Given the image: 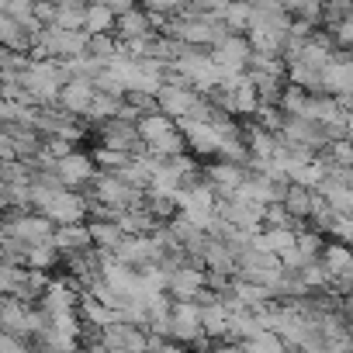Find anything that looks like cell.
<instances>
[{
  "label": "cell",
  "mask_w": 353,
  "mask_h": 353,
  "mask_svg": "<svg viewBox=\"0 0 353 353\" xmlns=\"http://www.w3.org/2000/svg\"><path fill=\"white\" fill-rule=\"evenodd\" d=\"M152 353H194V350H191L188 343H176V339H159V336H156Z\"/></svg>",
  "instance_id": "cell-32"
},
{
  "label": "cell",
  "mask_w": 353,
  "mask_h": 353,
  "mask_svg": "<svg viewBox=\"0 0 353 353\" xmlns=\"http://www.w3.org/2000/svg\"><path fill=\"white\" fill-rule=\"evenodd\" d=\"M329 170H343V166H353V139H332L322 152H319Z\"/></svg>",
  "instance_id": "cell-25"
},
{
  "label": "cell",
  "mask_w": 353,
  "mask_h": 353,
  "mask_svg": "<svg viewBox=\"0 0 353 353\" xmlns=\"http://www.w3.org/2000/svg\"><path fill=\"white\" fill-rule=\"evenodd\" d=\"M0 353H32V346H28V339L0 329Z\"/></svg>",
  "instance_id": "cell-31"
},
{
  "label": "cell",
  "mask_w": 353,
  "mask_h": 353,
  "mask_svg": "<svg viewBox=\"0 0 353 353\" xmlns=\"http://www.w3.org/2000/svg\"><path fill=\"white\" fill-rule=\"evenodd\" d=\"M52 170H56V176L63 181L66 191H87L90 181L97 176V163H94V156L83 152V149H70L66 156H59V159L52 163Z\"/></svg>",
  "instance_id": "cell-4"
},
{
  "label": "cell",
  "mask_w": 353,
  "mask_h": 353,
  "mask_svg": "<svg viewBox=\"0 0 353 353\" xmlns=\"http://www.w3.org/2000/svg\"><path fill=\"white\" fill-rule=\"evenodd\" d=\"M208 353H243V343L239 339H215Z\"/></svg>",
  "instance_id": "cell-33"
},
{
  "label": "cell",
  "mask_w": 353,
  "mask_h": 353,
  "mask_svg": "<svg viewBox=\"0 0 353 353\" xmlns=\"http://www.w3.org/2000/svg\"><path fill=\"white\" fill-rule=\"evenodd\" d=\"M77 315H80V322H83V329H104V325H111V322H118V315H114V308H108V305H101L97 298H90L87 291H80V305H77Z\"/></svg>",
  "instance_id": "cell-15"
},
{
  "label": "cell",
  "mask_w": 353,
  "mask_h": 353,
  "mask_svg": "<svg viewBox=\"0 0 353 353\" xmlns=\"http://www.w3.org/2000/svg\"><path fill=\"white\" fill-rule=\"evenodd\" d=\"M42 215L52 222V225H80L90 219V201L83 191H56L49 198V205L42 208Z\"/></svg>",
  "instance_id": "cell-5"
},
{
  "label": "cell",
  "mask_w": 353,
  "mask_h": 353,
  "mask_svg": "<svg viewBox=\"0 0 353 353\" xmlns=\"http://www.w3.org/2000/svg\"><path fill=\"white\" fill-rule=\"evenodd\" d=\"M87 0H56L52 11V25L66 28V32H83V18H87Z\"/></svg>",
  "instance_id": "cell-18"
},
{
  "label": "cell",
  "mask_w": 353,
  "mask_h": 353,
  "mask_svg": "<svg viewBox=\"0 0 353 353\" xmlns=\"http://www.w3.org/2000/svg\"><path fill=\"white\" fill-rule=\"evenodd\" d=\"M201 260H205V270H208V274H225V277H236V253H232L222 239L208 236Z\"/></svg>",
  "instance_id": "cell-14"
},
{
  "label": "cell",
  "mask_w": 353,
  "mask_h": 353,
  "mask_svg": "<svg viewBox=\"0 0 353 353\" xmlns=\"http://www.w3.org/2000/svg\"><path fill=\"white\" fill-rule=\"evenodd\" d=\"M298 277H301V284L308 288V294H312V291H325V288L332 284V277H329V270L322 267V260H308V263L298 270Z\"/></svg>",
  "instance_id": "cell-26"
},
{
  "label": "cell",
  "mask_w": 353,
  "mask_h": 353,
  "mask_svg": "<svg viewBox=\"0 0 353 353\" xmlns=\"http://www.w3.org/2000/svg\"><path fill=\"white\" fill-rule=\"evenodd\" d=\"M87 225H90V239H94V246H97V250H108V253H114V250L125 243V232H121V225H118V222L87 219Z\"/></svg>",
  "instance_id": "cell-21"
},
{
  "label": "cell",
  "mask_w": 353,
  "mask_h": 353,
  "mask_svg": "<svg viewBox=\"0 0 353 353\" xmlns=\"http://www.w3.org/2000/svg\"><path fill=\"white\" fill-rule=\"evenodd\" d=\"M163 256H166V250H163L152 236H125V243L114 250V260H118V263H128V267H135V270L156 267Z\"/></svg>",
  "instance_id": "cell-8"
},
{
  "label": "cell",
  "mask_w": 353,
  "mask_h": 353,
  "mask_svg": "<svg viewBox=\"0 0 353 353\" xmlns=\"http://www.w3.org/2000/svg\"><path fill=\"white\" fill-rule=\"evenodd\" d=\"M325 236H332V243H346V246H353V215H332Z\"/></svg>",
  "instance_id": "cell-30"
},
{
  "label": "cell",
  "mask_w": 353,
  "mask_h": 353,
  "mask_svg": "<svg viewBox=\"0 0 353 353\" xmlns=\"http://www.w3.org/2000/svg\"><path fill=\"white\" fill-rule=\"evenodd\" d=\"M90 156H94L97 170H108V173H118L121 166H128V163H132V156H128V152H118V149H104V145H94V149H90Z\"/></svg>",
  "instance_id": "cell-29"
},
{
  "label": "cell",
  "mask_w": 353,
  "mask_h": 353,
  "mask_svg": "<svg viewBox=\"0 0 353 353\" xmlns=\"http://www.w3.org/2000/svg\"><path fill=\"white\" fill-rule=\"evenodd\" d=\"M94 97H97L94 80H87V77H70V80L63 83V90H59V108L70 111V114H77V118H87Z\"/></svg>",
  "instance_id": "cell-11"
},
{
  "label": "cell",
  "mask_w": 353,
  "mask_h": 353,
  "mask_svg": "<svg viewBox=\"0 0 353 353\" xmlns=\"http://www.w3.org/2000/svg\"><path fill=\"white\" fill-rule=\"evenodd\" d=\"M90 201L104 205V208H114V212H128V208H139L145 205V191L125 184L118 173H108V170H97V176L90 181V188L83 191Z\"/></svg>",
  "instance_id": "cell-1"
},
{
  "label": "cell",
  "mask_w": 353,
  "mask_h": 353,
  "mask_svg": "<svg viewBox=\"0 0 353 353\" xmlns=\"http://www.w3.org/2000/svg\"><path fill=\"white\" fill-rule=\"evenodd\" d=\"M52 246H56L63 256L80 253V250H90V246H94V239H90V225H87V222H80V225H56V232H52Z\"/></svg>",
  "instance_id": "cell-13"
},
{
  "label": "cell",
  "mask_w": 353,
  "mask_h": 353,
  "mask_svg": "<svg viewBox=\"0 0 353 353\" xmlns=\"http://www.w3.org/2000/svg\"><path fill=\"white\" fill-rule=\"evenodd\" d=\"M176 128H181V135H184V142H188V152H191V156L208 159V163L219 156L222 139H219V132H215L208 121H198V118H176Z\"/></svg>",
  "instance_id": "cell-7"
},
{
  "label": "cell",
  "mask_w": 353,
  "mask_h": 353,
  "mask_svg": "<svg viewBox=\"0 0 353 353\" xmlns=\"http://www.w3.org/2000/svg\"><path fill=\"white\" fill-rule=\"evenodd\" d=\"M205 288H208V270H201V267H194V263L176 267V270L166 277V294H170L173 301H198Z\"/></svg>",
  "instance_id": "cell-9"
},
{
  "label": "cell",
  "mask_w": 353,
  "mask_h": 353,
  "mask_svg": "<svg viewBox=\"0 0 353 353\" xmlns=\"http://www.w3.org/2000/svg\"><path fill=\"white\" fill-rule=\"evenodd\" d=\"M101 346L108 353H149V332L128 322H111L97 332Z\"/></svg>",
  "instance_id": "cell-6"
},
{
  "label": "cell",
  "mask_w": 353,
  "mask_h": 353,
  "mask_svg": "<svg viewBox=\"0 0 353 353\" xmlns=\"http://www.w3.org/2000/svg\"><path fill=\"white\" fill-rule=\"evenodd\" d=\"M319 194H322V201L336 215H353V188H346V184L332 181V176H325V181L319 184Z\"/></svg>",
  "instance_id": "cell-19"
},
{
  "label": "cell",
  "mask_w": 353,
  "mask_h": 353,
  "mask_svg": "<svg viewBox=\"0 0 353 353\" xmlns=\"http://www.w3.org/2000/svg\"><path fill=\"white\" fill-rule=\"evenodd\" d=\"M250 166H236V163H225V159H212L205 163V181L212 184V191L219 198H232L239 191V184L246 181Z\"/></svg>",
  "instance_id": "cell-10"
},
{
  "label": "cell",
  "mask_w": 353,
  "mask_h": 353,
  "mask_svg": "<svg viewBox=\"0 0 353 353\" xmlns=\"http://www.w3.org/2000/svg\"><path fill=\"white\" fill-rule=\"evenodd\" d=\"M243 353H288V346L281 343V336H274L270 329L243 339Z\"/></svg>",
  "instance_id": "cell-27"
},
{
  "label": "cell",
  "mask_w": 353,
  "mask_h": 353,
  "mask_svg": "<svg viewBox=\"0 0 353 353\" xmlns=\"http://www.w3.org/2000/svg\"><path fill=\"white\" fill-rule=\"evenodd\" d=\"M63 263V253L52 246V243H42V246H28V260H25V267H32V270H56Z\"/></svg>",
  "instance_id": "cell-24"
},
{
  "label": "cell",
  "mask_w": 353,
  "mask_h": 353,
  "mask_svg": "<svg viewBox=\"0 0 353 353\" xmlns=\"http://www.w3.org/2000/svg\"><path fill=\"white\" fill-rule=\"evenodd\" d=\"M291 246H294V229H256L253 232V250H263V253L281 256Z\"/></svg>",
  "instance_id": "cell-20"
},
{
  "label": "cell",
  "mask_w": 353,
  "mask_h": 353,
  "mask_svg": "<svg viewBox=\"0 0 353 353\" xmlns=\"http://www.w3.org/2000/svg\"><path fill=\"white\" fill-rule=\"evenodd\" d=\"M281 205L288 208V215H291L294 222L305 225V222L312 219V212L322 205V194H319V191H308V188H301V184H291Z\"/></svg>",
  "instance_id": "cell-12"
},
{
  "label": "cell",
  "mask_w": 353,
  "mask_h": 353,
  "mask_svg": "<svg viewBox=\"0 0 353 353\" xmlns=\"http://www.w3.org/2000/svg\"><path fill=\"white\" fill-rule=\"evenodd\" d=\"M56 225L42 212H4V236L25 243V246H42L52 243Z\"/></svg>",
  "instance_id": "cell-3"
},
{
  "label": "cell",
  "mask_w": 353,
  "mask_h": 353,
  "mask_svg": "<svg viewBox=\"0 0 353 353\" xmlns=\"http://www.w3.org/2000/svg\"><path fill=\"white\" fill-rule=\"evenodd\" d=\"M114 21L118 14L104 4H90L87 8V18H83V32L87 35H114Z\"/></svg>",
  "instance_id": "cell-23"
},
{
  "label": "cell",
  "mask_w": 353,
  "mask_h": 353,
  "mask_svg": "<svg viewBox=\"0 0 353 353\" xmlns=\"http://www.w3.org/2000/svg\"><path fill=\"white\" fill-rule=\"evenodd\" d=\"M135 128H139V139L149 145V142L163 139L166 132H173V128H176V121H173V118H166L163 111H152V114H142V118L135 121Z\"/></svg>",
  "instance_id": "cell-22"
},
{
  "label": "cell",
  "mask_w": 353,
  "mask_h": 353,
  "mask_svg": "<svg viewBox=\"0 0 353 353\" xmlns=\"http://www.w3.org/2000/svg\"><path fill=\"white\" fill-rule=\"evenodd\" d=\"M198 104H201V90H194L191 83H184L181 77L170 70L166 80L159 83V90H156V108H159L166 118L176 121V118H191Z\"/></svg>",
  "instance_id": "cell-2"
},
{
  "label": "cell",
  "mask_w": 353,
  "mask_h": 353,
  "mask_svg": "<svg viewBox=\"0 0 353 353\" xmlns=\"http://www.w3.org/2000/svg\"><path fill=\"white\" fill-rule=\"evenodd\" d=\"M229 305L225 301H208V305H201V329H205V336L208 339H225L229 336Z\"/></svg>",
  "instance_id": "cell-16"
},
{
  "label": "cell",
  "mask_w": 353,
  "mask_h": 353,
  "mask_svg": "<svg viewBox=\"0 0 353 353\" xmlns=\"http://www.w3.org/2000/svg\"><path fill=\"white\" fill-rule=\"evenodd\" d=\"M294 246H298V253L305 256V260H319L322 256V246H325V239H322V232H315V229H298L294 232Z\"/></svg>",
  "instance_id": "cell-28"
},
{
  "label": "cell",
  "mask_w": 353,
  "mask_h": 353,
  "mask_svg": "<svg viewBox=\"0 0 353 353\" xmlns=\"http://www.w3.org/2000/svg\"><path fill=\"white\" fill-rule=\"evenodd\" d=\"M32 4H35V0H32Z\"/></svg>",
  "instance_id": "cell-36"
},
{
  "label": "cell",
  "mask_w": 353,
  "mask_h": 353,
  "mask_svg": "<svg viewBox=\"0 0 353 353\" xmlns=\"http://www.w3.org/2000/svg\"><path fill=\"white\" fill-rule=\"evenodd\" d=\"M322 267L329 270V277H343V274H353V246L346 243H325L322 246Z\"/></svg>",
  "instance_id": "cell-17"
},
{
  "label": "cell",
  "mask_w": 353,
  "mask_h": 353,
  "mask_svg": "<svg viewBox=\"0 0 353 353\" xmlns=\"http://www.w3.org/2000/svg\"><path fill=\"white\" fill-rule=\"evenodd\" d=\"M343 312L353 319V294H346V298H343Z\"/></svg>",
  "instance_id": "cell-34"
},
{
  "label": "cell",
  "mask_w": 353,
  "mask_h": 353,
  "mask_svg": "<svg viewBox=\"0 0 353 353\" xmlns=\"http://www.w3.org/2000/svg\"><path fill=\"white\" fill-rule=\"evenodd\" d=\"M0 308H4V294H0Z\"/></svg>",
  "instance_id": "cell-35"
}]
</instances>
